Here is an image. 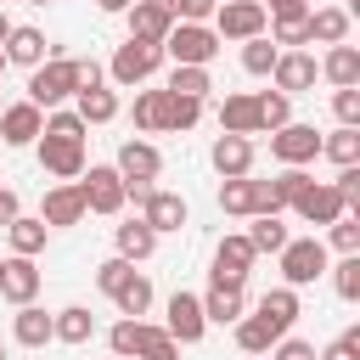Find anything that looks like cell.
Masks as SVG:
<instances>
[{
    "instance_id": "6da1fadb",
    "label": "cell",
    "mask_w": 360,
    "mask_h": 360,
    "mask_svg": "<svg viewBox=\"0 0 360 360\" xmlns=\"http://www.w3.org/2000/svg\"><path fill=\"white\" fill-rule=\"evenodd\" d=\"M73 90H79V56H56V51H51L39 68H28V101H34V107L51 112V107H62Z\"/></svg>"
},
{
    "instance_id": "7a4b0ae2",
    "label": "cell",
    "mask_w": 360,
    "mask_h": 360,
    "mask_svg": "<svg viewBox=\"0 0 360 360\" xmlns=\"http://www.w3.org/2000/svg\"><path fill=\"white\" fill-rule=\"evenodd\" d=\"M219 34L208 28V22H174L169 34H163V56H174L180 68H208L214 56H219Z\"/></svg>"
},
{
    "instance_id": "3957f363",
    "label": "cell",
    "mask_w": 360,
    "mask_h": 360,
    "mask_svg": "<svg viewBox=\"0 0 360 360\" xmlns=\"http://www.w3.org/2000/svg\"><path fill=\"white\" fill-rule=\"evenodd\" d=\"M158 68H163V45H152V39H124V45L112 51V62H107V79L124 84V90H135V84H146Z\"/></svg>"
},
{
    "instance_id": "277c9868",
    "label": "cell",
    "mask_w": 360,
    "mask_h": 360,
    "mask_svg": "<svg viewBox=\"0 0 360 360\" xmlns=\"http://www.w3.org/2000/svg\"><path fill=\"white\" fill-rule=\"evenodd\" d=\"M112 169L124 174V197H135V202H141V197L152 191V180L163 174V152H158L152 141H124Z\"/></svg>"
},
{
    "instance_id": "5b68a950",
    "label": "cell",
    "mask_w": 360,
    "mask_h": 360,
    "mask_svg": "<svg viewBox=\"0 0 360 360\" xmlns=\"http://www.w3.org/2000/svg\"><path fill=\"white\" fill-rule=\"evenodd\" d=\"M276 259H281V287H309L326 276V242L321 236H287V248Z\"/></svg>"
},
{
    "instance_id": "8992f818",
    "label": "cell",
    "mask_w": 360,
    "mask_h": 360,
    "mask_svg": "<svg viewBox=\"0 0 360 360\" xmlns=\"http://www.w3.org/2000/svg\"><path fill=\"white\" fill-rule=\"evenodd\" d=\"M39 169L51 174V180H79L84 174V135H56V129H39Z\"/></svg>"
},
{
    "instance_id": "52a82bcc",
    "label": "cell",
    "mask_w": 360,
    "mask_h": 360,
    "mask_svg": "<svg viewBox=\"0 0 360 360\" xmlns=\"http://www.w3.org/2000/svg\"><path fill=\"white\" fill-rule=\"evenodd\" d=\"M79 197H84V214H118L129 197H124V174L112 163H84V174L73 180Z\"/></svg>"
},
{
    "instance_id": "ba28073f",
    "label": "cell",
    "mask_w": 360,
    "mask_h": 360,
    "mask_svg": "<svg viewBox=\"0 0 360 360\" xmlns=\"http://www.w3.org/2000/svg\"><path fill=\"white\" fill-rule=\"evenodd\" d=\"M264 22H270V11L259 6V0H219L214 6V17H208V28L219 34V39H253V34H264Z\"/></svg>"
},
{
    "instance_id": "9c48e42d",
    "label": "cell",
    "mask_w": 360,
    "mask_h": 360,
    "mask_svg": "<svg viewBox=\"0 0 360 360\" xmlns=\"http://www.w3.org/2000/svg\"><path fill=\"white\" fill-rule=\"evenodd\" d=\"M270 158H276L281 169H304V163H315V158H321V135H315V124H281V129H270Z\"/></svg>"
},
{
    "instance_id": "30bf717a",
    "label": "cell",
    "mask_w": 360,
    "mask_h": 360,
    "mask_svg": "<svg viewBox=\"0 0 360 360\" xmlns=\"http://www.w3.org/2000/svg\"><path fill=\"white\" fill-rule=\"evenodd\" d=\"M253 242H248V231H236V236H225L219 248H214V287H248V270H253Z\"/></svg>"
},
{
    "instance_id": "8fae6325",
    "label": "cell",
    "mask_w": 360,
    "mask_h": 360,
    "mask_svg": "<svg viewBox=\"0 0 360 360\" xmlns=\"http://www.w3.org/2000/svg\"><path fill=\"white\" fill-rule=\"evenodd\" d=\"M39 129H45V107H34L28 96L0 107V141H6V146H34Z\"/></svg>"
},
{
    "instance_id": "7c38bea8",
    "label": "cell",
    "mask_w": 360,
    "mask_h": 360,
    "mask_svg": "<svg viewBox=\"0 0 360 360\" xmlns=\"http://www.w3.org/2000/svg\"><path fill=\"white\" fill-rule=\"evenodd\" d=\"M292 214H298V219H309V225H332L338 214H349V202L338 197V186H332V180H309V186L292 197Z\"/></svg>"
},
{
    "instance_id": "4fadbf2b",
    "label": "cell",
    "mask_w": 360,
    "mask_h": 360,
    "mask_svg": "<svg viewBox=\"0 0 360 360\" xmlns=\"http://www.w3.org/2000/svg\"><path fill=\"white\" fill-rule=\"evenodd\" d=\"M0 298H6V304H34V298H39V264L22 259V253L0 259Z\"/></svg>"
},
{
    "instance_id": "5bb4252c",
    "label": "cell",
    "mask_w": 360,
    "mask_h": 360,
    "mask_svg": "<svg viewBox=\"0 0 360 360\" xmlns=\"http://www.w3.org/2000/svg\"><path fill=\"white\" fill-rule=\"evenodd\" d=\"M163 332H169L174 343H202V332H208V321H202V298H197V292H174V298H169V321H163Z\"/></svg>"
},
{
    "instance_id": "9a60e30c",
    "label": "cell",
    "mask_w": 360,
    "mask_h": 360,
    "mask_svg": "<svg viewBox=\"0 0 360 360\" xmlns=\"http://www.w3.org/2000/svg\"><path fill=\"white\" fill-rule=\"evenodd\" d=\"M124 22H129V39H152V45H163V34L174 28V11H169V0H129Z\"/></svg>"
},
{
    "instance_id": "2e32d148",
    "label": "cell",
    "mask_w": 360,
    "mask_h": 360,
    "mask_svg": "<svg viewBox=\"0 0 360 360\" xmlns=\"http://www.w3.org/2000/svg\"><path fill=\"white\" fill-rule=\"evenodd\" d=\"M270 79H276V90L298 96V90H315V79H321V62H315L309 51H281V56H276V68H270Z\"/></svg>"
},
{
    "instance_id": "e0dca14e",
    "label": "cell",
    "mask_w": 360,
    "mask_h": 360,
    "mask_svg": "<svg viewBox=\"0 0 360 360\" xmlns=\"http://www.w3.org/2000/svg\"><path fill=\"white\" fill-rule=\"evenodd\" d=\"M141 219L163 236V231H180V225L191 219V208H186V197H180V191H158V186H152V191L141 197Z\"/></svg>"
},
{
    "instance_id": "ac0fdd59",
    "label": "cell",
    "mask_w": 360,
    "mask_h": 360,
    "mask_svg": "<svg viewBox=\"0 0 360 360\" xmlns=\"http://www.w3.org/2000/svg\"><path fill=\"white\" fill-rule=\"evenodd\" d=\"M0 51H6V62H17V68H39V62L51 56V39H45L34 22H11V34L0 39Z\"/></svg>"
},
{
    "instance_id": "d6986e66",
    "label": "cell",
    "mask_w": 360,
    "mask_h": 360,
    "mask_svg": "<svg viewBox=\"0 0 360 360\" xmlns=\"http://www.w3.org/2000/svg\"><path fill=\"white\" fill-rule=\"evenodd\" d=\"M39 219H45L51 231L79 225V219H84V197H79V186H73V180H56V186L45 191V202H39Z\"/></svg>"
},
{
    "instance_id": "ffe728a7",
    "label": "cell",
    "mask_w": 360,
    "mask_h": 360,
    "mask_svg": "<svg viewBox=\"0 0 360 360\" xmlns=\"http://www.w3.org/2000/svg\"><path fill=\"white\" fill-rule=\"evenodd\" d=\"M208 158H214V169H219V180H236V174H253V135H219Z\"/></svg>"
},
{
    "instance_id": "44dd1931",
    "label": "cell",
    "mask_w": 360,
    "mask_h": 360,
    "mask_svg": "<svg viewBox=\"0 0 360 360\" xmlns=\"http://www.w3.org/2000/svg\"><path fill=\"white\" fill-rule=\"evenodd\" d=\"M276 338H287L292 332V321H298V287H270L264 298H259V309H253Z\"/></svg>"
},
{
    "instance_id": "7402d4cb",
    "label": "cell",
    "mask_w": 360,
    "mask_h": 360,
    "mask_svg": "<svg viewBox=\"0 0 360 360\" xmlns=\"http://www.w3.org/2000/svg\"><path fill=\"white\" fill-rule=\"evenodd\" d=\"M321 79L332 84V90H343V84H360V51L343 39V45H326V56H321Z\"/></svg>"
},
{
    "instance_id": "603a6c76",
    "label": "cell",
    "mask_w": 360,
    "mask_h": 360,
    "mask_svg": "<svg viewBox=\"0 0 360 360\" xmlns=\"http://www.w3.org/2000/svg\"><path fill=\"white\" fill-rule=\"evenodd\" d=\"M96 338V315L84 304H68L51 315V343H90Z\"/></svg>"
},
{
    "instance_id": "cb8c5ba5",
    "label": "cell",
    "mask_w": 360,
    "mask_h": 360,
    "mask_svg": "<svg viewBox=\"0 0 360 360\" xmlns=\"http://www.w3.org/2000/svg\"><path fill=\"white\" fill-rule=\"evenodd\" d=\"M219 129L225 135H259V107H253L248 90H236V96L219 101Z\"/></svg>"
},
{
    "instance_id": "d4e9b609",
    "label": "cell",
    "mask_w": 360,
    "mask_h": 360,
    "mask_svg": "<svg viewBox=\"0 0 360 360\" xmlns=\"http://www.w3.org/2000/svg\"><path fill=\"white\" fill-rule=\"evenodd\" d=\"M112 242H118V259L141 264V259H152V248H158V231H152L146 219H124V225L112 231Z\"/></svg>"
},
{
    "instance_id": "484cf974",
    "label": "cell",
    "mask_w": 360,
    "mask_h": 360,
    "mask_svg": "<svg viewBox=\"0 0 360 360\" xmlns=\"http://www.w3.org/2000/svg\"><path fill=\"white\" fill-rule=\"evenodd\" d=\"M11 338H17L22 349H45V343H51V315H45L39 304H17V315H11Z\"/></svg>"
},
{
    "instance_id": "4316f807",
    "label": "cell",
    "mask_w": 360,
    "mask_h": 360,
    "mask_svg": "<svg viewBox=\"0 0 360 360\" xmlns=\"http://www.w3.org/2000/svg\"><path fill=\"white\" fill-rule=\"evenodd\" d=\"M6 236H11V253H22V259H34V253H45V242H51V225L34 214H17L11 225H6Z\"/></svg>"
},
{
    "instance_id": "83f0119b",
    "label": "cell",
    "mask_w": 360,
    "mask_h": 360,
    "mask_svg": "<svg viewBox=\"0 0 360 360\" xmlns=\"http://www.w3.org/2000/svg\"><path fill=\"white\" fill-rule=\"evenodd\" d=\"M343 39H349V11L343 6L309 11V45H343Z\"/></svg>"
},
{
    "instance_id": "f1b7e54d",
    "label": "cell",
    "mask_w": 360,
    "mask_h": 360,
    "mask_svg": "<svg viewBox=\"0 0 360 360\" xmlns=\"http://www.w3.org/2000/svg\"><path fill=\"white\" fill-rule=\"evenodd\" d=\"M73 101H79L73 112H79L84 124H112V118H118V96H112L107 84H90V90H73Z\"/></svg>"
},
{
    "instance_id": "f546056e",
    "label": "cell",
    "mask_w": 360,
    "mask_h": 360,
    "mask_svg": "<svg viewBox=\"0 0 360 360\" xmlns=\"http://www.w3.org/2000/svg\"><path fill=\"white\" fill-rule=\"evenodd\" d=\"M202 321H208V326L242 321V287H208V292H202Z\"/></svg>"
},
{
    "instance_id": "4dcf8cb0",
    "label": "cell",
    "mask_w": 360,
    "mask_h": 360,
    "mask_svg": "<svg viewBox=\"0 0 360 360\" xmlns=\"http://www.w3.org/2000/svg\"><path fill=\"white\" fill-rule=\"evenodd\" d=\"M264 28H270V39L287 45V51H304V45H309V11H276Z\"/></svg>"
},
{
    "instance_id": "1f68e13d",
    "label": "cell",
    "mask_w": 360,
    "mask_h": 360,
    "mask_svg": "<svg viewBox=\"0 0 360 360\" xmlns=\"http://www.w3.org/2000/svg\"><path fill=\"white\" fill-rule=\"evenodd\" d=\"M253 107H259V135H270V129L292 124V96H287V90H259V96H253Z\"/></svg>"
},
{
    "instance_id": "d6a6232c",
    "label": "cell",
    "mask_w": 360,
    "mask_h": 360,
    "mask_svg": "<svg viewBox=\"0 0 360 360\" xmlns=\"http://www.w3.org/2000/svg\"><path fill=\"white\" fill-rule=\"evenodd\" d=\"M163 107H169V90H163V84H158V90H141V96H135V107H129L135 129H146V135H163Z\"/></svg>"
},
{
    "instance_id": "836d02e7",
    "label": "cell",
    "mask_w": 360,
    "mask_h": 360,
    "mask_svg": "<svg viewBox=\"0 0 360 360\" xmlns=\"http://www.w3.org/2000/svg\"><path fill=\"white\" fill-rule=\"evenodd\" d=\"M321 158H332L338 169L343 163H360V124H338L332 135H321Z\"/></svg>"
},
{
    "instance_id": "e575fe53",
    "label": "cell",
    "mask_w": 360,
    "mask_h": 360,
    "mask_svg": "<svg viewBox=\"0 0 360 360\" xmlns=\"http://www.w3.org/2000/svg\"><path fill=\"white\" fill-rule=\"evenodd\" d=\"M146 332H152V326H146L141 315H118V326L107 332V343H112V354H118V360H135V354H141V343H146Z\"/></svg>"
},
{
    "instance_id": "d590c367",
    "label": "cell",
    "mask_w": 360,
    "mask_h": 360,
    "mask_svg": "<svg viewBox=\"0 0 360 360\" xmlns=\"http://www.w3.org/2000/svg\"><path fill=\"white\" fill-rule=\"evenodd\" d=\"M276 56H281V45H276L270 34H253V39H242V68H248L253 79H270Z\"/></svg>"
},
{
    "instance_id": "8d00e7d4",
    "label": "cell",
    "mask_w": 360,
    "mask_h": 360,
    "mask_svg": "<svg viewBox=\"0 0 360 360\" xmlns=\"http://www.w3.org/2000/svg\"><path fill=\"white\" fill-rule=\"evenodd\" d=\"M219 208H225V214H236V219H242V214H253V208H259V186H253V174L225 180V186H219Z\"/></svg>"
},
{
    "instance_id": "74e56055",
    "label": "cell",
    "mask_w": 360,
    "mask_h": 360,
    "mask_svg": "<svg viewBox=\"0 0 360 360\" xmlns=\"http://www.w3.org/2000/svg\"><path fill=\"white\" fill-rule=\"evenodd\" d=\"M197 118H202V101H197V96H174V90H169V107H163V135H186Z\"/></svg>"
},
{
    "instance_id": "f35d334b",
    "label": "cell",
    "mask_w": 360,
    "mask_h": 360,
    "mask_svg": "<svg viewBox=\"0 0 360 360\" xmlns=\"http://www.w3.org/2000/svg\"><path fill=\"white\" fill-rule=\"evenodd\" d=\"M248 242H253V253H281V248H287V225H281V214H253Z\"/></svg>"
},
{
    "instance_id": "ab89813d",
    "label": "cell",
    "mask_w": 360,
    "mask_h": 360,
    "mask_svg": "<svg viewBox=\"0 0 360 360\" xmlns=\"http://www.w3.org/2000/svg\"><path fill=\"white\" fill-rule=\"evenodd\" d=\"M112 304H118V315H146L152 309V281L141 270H129V281L112 292Z\"/></svg>"
},
{
    "instance_id": "60d3db41",
    "label": "cell",
    "mask_w": 360,
    "mask_h": 360,
    "mask_svg": "<svg viewBox=\"0 0 360 360\" xmlns=\"http://www.w3.org/2000/svg\"><path fill=\"white\" fill-rule=\"evenodd\" d=\"M231 326H236V349H242V354H270L276 332H270L259 315H242V321H231Z\"/></svg>"
},
{
    "instance_id": "b9f144b4",
    "label": "cell",
    "mask_w": 360,
    "mask_h": 360,
    "mask_svg": "<svg viewBox=\"0 0 360 360\" xmlns=\"http://www.w3.org/2000/svg\"><path fill=\"white\" fill-rule=\"evenodd\" d=\"M163 90H174V96H197V101H202V96L214 90V79H208V68H180V62H174V73L163 79Z\"/></svg>"
},
{
    "instance_id": "7bdbcfd3",
    "label": "cell",
    "mask_w": 360,
    "mask_h": 360,
    "mask_svg": "<svg viewBox=\"0 0 360 360\" xmlns=\"http://www.w3.org/2000/svg\"><path fill=\"white\" fill-rule=\"evenodd\" d=\"M332 270V287H338V298L343 304H354L360 298V253H343L338 264H326Z\"/></svg>"
},
{
    "instance_id": "ee69618b",
    "label": "cell",
    "mask_w": 360,
    "mask_h": 360,
    "mask_svg": "<svg viewBox=\"0 0 360 360\" xmlns=\"http://www.w3.org/2000/svg\"><path fill=\"white\" fill-rule=\"evenodd\" d=\"M326 231H332V248L338 253H360V214H338Z\"/></svg>"
},
{
    "instance_id": "f6af8a7d",
    "label": "cell",
    "mask_w": 360,
    "mask_h": 360,
    "mask_svg": "<svg viewBox=\"0 0 360 360\" xmlns=\"http://www.w3.org/2000/svg\"><path fill=\"white\" fill-rule=\"evenodd\" d=\"M129 270H135V264H129V259H118V253H112V259H101V264H96V287H101V292H107V298H112V292H118V287H124V281H129Z\"/></svg>"
},
{
    "instance_id": "bcb514c9",
    "label": "cell",
    "mask_w": 360,
    "mask_h": 360,
    "mask_svg": "<svg viewBox=\"0 0 360 360\" xmlns=\"http://www.w3.org/2000/svg\"><path fill=\"white\" fill-rule=\"evenodd\" d=\"M135 360H180V343H174V338H169V332H163V326H152V332H146V343H141V354H135Z\"/></svg>"
},
{
    "instance_id": "7dc6e473",
    "label": "cell",
    "mask_w": 360,
    "mask_h": 360,
    "mask_svg": "<svg viewBox=\"0 0 360 360\" xmlns=\"http://www.w3.org/2000/svg\"><path fill=\"white\" fill-rule=\"evenodd\" d=\"M315 360H360V326H349V332H338Z\"/></svg>"
},
{
    "instance_id": "c3c4849f",
    "label": "cell",
    "mask_w": 360,
    "mask_h": 360,
    "mask_svg": "<svg viewBox=\"0 0 360 360\" xmlns=\"http://www.w3.org/2000/svg\"><path fill=\"white\" fill-rule=\"evenodd\" d=\"M332 112H338V124H360V84L332 90Z\"/></svg>"
},
{
    "instance_id": "681fc988",
    "label": "cell",
    "mask_w": 360,
    "mask_h": 360,
    "mask_svg": "<svg viewBox=\"0 0 360 360\" xmlns=\"http://www.w3.org/2000/svg\"><path fill=\"white\" fill-rule=\"evenodd\" d=\"M214 6H219V0H169L174 22H208V17H214Z\"/></svg>"
},
{
    "instance_id": "f907efd6",
    "label": "cell",
    "mask_w": 360,
    "mask_h": 360,
    "mask_svg": "<svg viewBox=\"0 0 360 360\" xmlns=\"http://www.w3.org/2000/svg\"><path fill=\"white\" fill-rule=\"evenodd\" d=\"M270 360H315V349L304 338H276L270 343Z\"/></svg>"
},
{
    "instance_id": "816d5d0a",
    "label": "cell",
    "mask_w": 360,
    "mask_h": 360,
    "mask_svg": "<svg viewBox=\"0 0 360 360\" xmlns=\"http://www.w3.org/2000/svg\"><path fill=\"white\" fill-rule=\"evenodd\" d=\"M90 84H107V68L90 62V56H79V90H90Z\"/></svg>"
},
{
    "instance_id": "f5cc1de1",
    "label": "cell",
    "mask_w": 360,
    "mask_h": 360,
    "mask_svg": "<svg viewBox=\"0 0 360 360\" xmlns=\"http://www.w3.org/2000/svg\"><path fill=\"white\" fill-rule=\"evenodd\" d=\"M17 214H22V202H17V191H11V186H0V225H11Z\"/></svg>"
},
{
    "instance_id": "db71d44e",
    "label": "cell",
    "mask_w": 360,
    "mask_h": 360,
    "mask_svg": "<svg viewBox=\"0 0 360 360\" xmlns=\"http://www.w3.org/2000/svg\"><path fill=\"white\" fill-rule=\"evenodd\" d=\"M259 6H264L270 17H276V11H309V0H259Z\"/></svg>"
},
{
    "instance_id": "11a10c76",
    "label": "cell",
    "mask_w": 360,
    "mask_h": 360,
    "mask_svg": "<svg viewBox=\"0 0 360 360\" xmlns=\"http://www.w3.org/2000/svg\"><path fill=\"white\" fill-rule=\"evenodd\" d=\"M96 6H101L107 17H124V11H129V0H96Z\"/></svg>"
},
{
    "instance_id": "9f6ffc18",
    "label": "cell",
    "mask_w": 360,
    "mask_h": 360,
    "mask_svg": "<svg viewBox=\"0 0 360 360\" xmlns=\"http://www.w3.org/2000/svg\"><path fill=\"white\" fill-rule=\"evenodd\" d=\"M6 34H11V17H6V11H0V39H6Z\"/></svg>"
},
{
    "instance_id": "6f0895ef",
    "label": "cell",
    "mask_w": 360,
    "mask_h": 360,
    "mask_svg": "<svg viewBox=\"0 0 360 360\" xmlns=\"http://www.w3.org/2000/svg\"><path fill=\"white\" fill-rule=\"evenodd\" d=\"M6 68H11V62H6V51H0V73H6Z\"/></svg>"
},
{
    "instance_id": "680465c9",
    "label": "cell",
    "mask_w": 360,
    "mask_h": 360,
    "mask_svg": "<svg viewBox=\"0 0 360 360\" xmlns=\"http://www.w3.org/2000/svg\"><path fill=\"white\" fill-rule=\"evenodd\" d=\"M0 360H6V343H0Z\"/></svg>"
},
{
    "instance_id": "91938a15",
    "label": "cell",
    "mask_w": 360,
    "mask_h": 360,
    "mask_svg": "<svg viewBox=\"0 0 360 360\" xmlns=\"http://www.w3.org/2000/svg\"><path fill=\"white\" fill-rule=\"evenodd\" d=\"M28 6H45V0H28Z\"/></svg>"
},
{
    "instance_id": "94428289",
    "label": "cell",
    "mask_w": 360,
    "mask_h": 360,
    "mask_svg": "<svg viewBox=\"0 0 360 360\" xmlns=\"http://www.w3.org/2000/svg\"><path fill=\"white\" fill-rule=\"evenodd\" d=\"M0 107H6V101H0Z\"/></svg>"
}]
</instances>
